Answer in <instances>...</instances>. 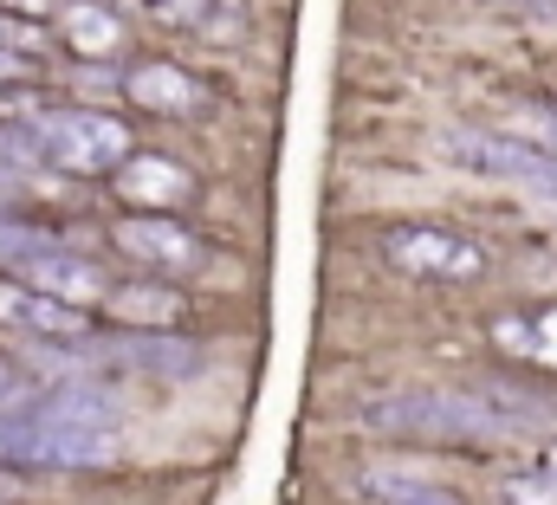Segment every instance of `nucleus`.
Returning <instances> with one entry per match:
<instances>
[{"label": "nucleus", "instance_id": "9b49d317", "mask_svg": "<svg viewBox=\"0 0 557 505\" xmlns=\"http://www.w3.org/2000/svg\"><path fill=\"white\" fill-rule=\"evenodd\" d=\"M59 39H65L72 59L98 65V59L124 52V13H117L111 0H72V7L59 13Z\"/></svg>", "mask_w": 557, "mask_h": 505}, {"label": "nucleus", "instance_id": "a211bd4d", "mask_svg": "<svg viewBox=\"0 0 557 505\" xmlns=\"http://www.w3.org/2000/svg\"><path fill=\"white\" fill-rule=\"evenodd\" d=\"M33 395H39V382L20 377V364H7V357H0V415H26V408H33Z\"/></svg>", "mask_w": 557, "mask_h": 505}, {"label": "nucleus", "instance_id": "20e7f679", "mask_svg": "<svg viewBox=\"0 0 557 505\" xmlns=\"http://www.w3.org/2000/svg\"><path fill=\"white\" fill-rule=\"evenodd\" d=\"M0 331H13L20 344H39V350L85 344L91 337V311H78L65 298H46V292H33V285H20V279L0 272Z\"/></svg>", "mask_w": 557, "mask_h": 505}, {"label": "nucleus", "instance_id": "423d86ee", "mask_svg": "<svg viewBox=\"0 0 557 505\" xmlns=\"http://www.w3.org/2000/svg\"><path fill=\"white\" fill-rule=\"evenodd\" d=\"M111 241L124 259H137L149 272H201L208 266V241L175 214H124L111 227Z\"/></svg>", "mask_w": 557, "mask_h": 505}, {"label": "nucleus", "instance_id": "2eb2a0df", "mask_svg": "<svg viewBox=\"0 0 557 505\" xmlns=\"http://www.w3.org/2000/svg\"><path fill=\"white\" fill-rule=\"evenodd\" d=\"M59 104L39 91V85H20V78H0V124H39V118H52Z\"/></svg>", "mask_w": 557, "mask_h": 505}, {"label": "nucleus", "instance_id": "6e6552de", "mask_svg": "<svg viewBox=\"0 0 557 505\" xmlns=\"http://www.w3.org/2000/svg\"><path fill=\"white\" fill-rule=\"evenodd\" d=\"M124 98L149 111V118H195V111H208V85L188 72V65H175V59H143L124 72Z\"/></svg>", "mask_w": 557, "mask_h": 505}, {"label": "nucleus", "instance_id": "4468645a", "mask_svg": "<svg viewBox=\"0 0 557 505\" xmlns=\"http://www.w3.org/2000/svg\"><path fill=\"white\" fill-rule=\"evenodd\" d=\"M370 500L376 505H467L460 493L434 486V480H416V473H363Z\"/></svg>", "mask_w": 557, "mask_h": 505}, {"label": "nucleus", "instance_id": "6ab92c4d", "mask_svg": "<svg viewBox=\"0 0 557 505\" xmlns=\"http://www.w3.org/2000/svg\"><path fill=\"white\" fill-rule=\"evenodd\" d=\"M506 505H557V473H512Z\"/></svg>", "mask_w": 557, "mask_h": 505}, {"label": "nucleus", "instance_id": "f8f14e48", "mask_svg": "<svg viewBox=\"0 0 557 505\" xmlns=\"http://www.w3.org/2000/svg\"><path fill=\"white\" fill-rule=\"evenodd\" d=\"M493 344L557 370V305H545L539 318H493Z\"/></svg>", "mask_w": 557, "mask_h": 505}, {"label": "nucleus", "instance_id": "0eeeda50", "mask_svg": "<svg viewBox=\"0 0 557 505\" xmlns=\"http://www.w3.org/2000/svg\"><path fill=\"white\" fill-rule=\"evenodd\" d=\"M111 182H117V195H124L131 214H175V208H188L201 195L195 169L175 162V156H162V149H137L131 162H117Z\"/></svg>", "mask_w": 557, "mask_h": 505}, {"label": "nucleus", "instance_id": "f257e3e1", "mask_svg": "<svg viewBox=\"0 0 557 505\" xmlns=\"http://www.w3.org/2000/svg\"><path fill=\"white\" fill-rule=\"evenodd\" d=\"M539 415V402H519L506 389L480 395V389H396V395H370L357 408V421L370 434H409V441H486V434H512Z\"/></svg>", "mask_w": 557, "mask_h": 505}, {"label": "nucleus", "instance_id": "f03ea898", "mask_svg": "<svg viewBox=\"0 0 557 505\" xmlns=\"http://www.w3.org/2000/svg\"><path fill=\"white\" fill-rule=\"evenodd\" d=\"M33 149L52 162V169H72V175H98V169H117L131 162V124L124 118H104V111H85V104H59L52 118L26 124Z\"/></svg>", "mask_w": 557, "mask_h": 505}, {"label": "nucleus", "instance_id": "4be33fe9", "mask_svg": "<svg viewBox=\"0 0 557 505\" xmlns=\"http://www.w3.org/2000/svg\"><path fill=\"white\" fill-rule=\"evenodd\" d=\"M499 7H557V0H499Z\"/></svg>", "mask_w": 557, "mask_h": 505}, {"label": "nucleus", "instance_id": "dca6fc26", "mask_svg": "<svg viewBox=\"0 0 557 505\" xmlns=\"http://www.w3.org/2000/svg\"><path fill=\"white\" fill-rule=\"evenodd\" d=\"M506 136H519V143H532V149H552L557 156V111L552 104H525V111H506Z\"/></svg>", "mask_w": 557, "mask_h": 505}, {"label": "nucleus", "instance_id": "412c9836", "mask_svg": "<svg viewBox=\"0 0 557 505\" xmlns=\"http://www.w3.org/2000/svg\"><path fill=\"white\" fill-rule=\"evenodd\" d=\"M13 493H20V480H13V473L0 467V505H13Z\"/></svg>", "mask_w": 557, "mask_h": 505}, {"label": "nucleus", "instance_id": "f3484780", "mask_svg": "<svg viewBox=\"0 0 557 505\" xmlns=\"http://www.w3.org/2000/svg\"><path fill=\"white\" fill-rule=\"evenodd\" d=\"M143 13H156L162 26H188V33H214L208 13H221V0H137Z\"/></svg>", "mask_w": 557, "mask_h": 505}, {"label": "nucleus", "instance_id": "7ed1b4c3", "mask_svg": "<svg viewBox=\"0 0 557 505\" xmlns=\"http://www.w3.org/2000/svg\"><path fill=\"white\" fill-rule=\"evenodd\" d=\"M447 156L486 182H519L525 195L552 201L557 208V156L552 149H532L506 130H447Z\"/></svg>", "mask_w": 557, "mask_h": 505}, {"label": "nucleus", "instance_id": "aec40b11", "mask_svg": "<svg viewBox=\"0 0 557 505\" xmlns=\"http://www.w3.org/2000/svg\"><path fill=\"white\" fill-rule=\"evenodd\" d=\"M0 7H7V13H26V20H59L72 0H0Z\"/></svg>", "mask_w": 557, "mask_h": 505}, {"label": "nucleus", "instance_id": "9d476101", "mask_svg": "<svg viewBox=\"0 0 557 505\" xmlns=\"http://www.w3.org/2000/svg\"><path fill=\"white\" fill-rule=\"evenodd\" d=\"M111 357H117L124 370L156 377V382H182V377H195V370L208 364V350L188 344V337H175V331H131V337L111 344Z\"/></svg>", "mask_w": 557, "mask_h": 505}, {"label": "nucleus", "instance_id": "1a4fd4ad", "mask_svg": "<svg viewBox=\"0 0 557 505\" xmlns=\"http://www.w3.org/2000/svg\"><path fill=\"white\" fill-rule=\"evenodd\" d=\"M39 421V473L46 467H111L117 454H124V434H117V421H46V415H33Z\"/></svg>", "mask_w": 557, "mask_h": 505}, {"label": "nucleus", "instance_id": "ddd939ff", "mask_svg": "<svg viewBox=\"0 0 557 505\" xmlns=\"http://www.w3.org/2000/svg\"><path fill=\"white\" fill-rule=\"evenodd\" d=\"M104 305H111L124 324H137V331H175V318H182V298H175L169 285H117Z\"/></svg>", "mask_w": 557, "mask_h": 505}, {"label": "nucleus", "instance_id": "39448f33", "mask_svg": "<svg viewBox=\"0 0 557 505\" xmlns=\"http://www.w3.org/2000/svg\"><path fill=\"white\" fill-rule=\"evenodd\" d=\"M389 266L416 272V279H486V247L447 227H389Z\"/></svg>", "mask_w": 557, "mask_h": 505}]
</instances>
